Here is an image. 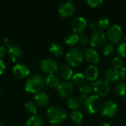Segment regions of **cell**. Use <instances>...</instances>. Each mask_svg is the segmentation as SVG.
<instances>
[{
	"label": "cell",
	"mask_w": 126,
	"mask_h": 126,
	"mask_svg": "<svg viewBox=\"0 0 126 126\" xmlns=\"http://www.w3.org/2000/svg\"><path fill=\"white\" fill-rule=\"evenodd\" d=\"M47 115L49 122L54 125L62 124L65 122L67 117L66 111L63 108L57 106L49 107L47 109Z\"/></svg>",
	"instance_id": "1"
},
{
	"label": "cell",
	"mask_w": 126,
	"mask_h": 126,
	"mask_svg": "<svg viewBox=\"0 0 126 126\" xmlns=\"http://www.w3.org/2000/svg\"><path fill=\"white\" fill-rule=\"evenodd\" d=\"M45 86V80L39 75H34L30 77L25 82V89L30 93L41 92Z\"/></svg>",
	"instance_id": "2"
},
{
	"label": "cell",
	"mask_w": 126,
	"mask_h": 126,
	"mask_svg": "<svg viewBox=\"0 0 126 126\" xmlns=\"http://www.w3.org/2000/svg\"><path fill=\"white\" fill-rule=\"evenodd\" d=\"M84 109L87 113L93 114L98 112L103 106V102L98 95H91L83 100Z\"/></svg>",
	"instance_id": "3"
},
{
	"label": "cell",
	"mask_w": 126,
	"mask_h": 126,
	"mask_svg": "<svg viewBox=\"0 0 126 126\" xmlns=\"http://www.w3.org/2000/svg\"><path fill=\"white\" fill-rule=\"evenodd\" d=\"M84 57V52L79 48H72L68 51L66 55V59L67 63L72 66H79Z\"/></svg>",
	"instance_id": "4"
},
{
	"label": "cell",
	"mask_w": 126,
	"mask_h": 126,
	"mask_svg": "<svg viewBox=\"0 0 126 126\" xmlns=\"http://www.w3.org/2000/svg\"><path fill=\"white\" fill-rule=\"evenodd\" d=\"M94 90L99 97H106L110 92V85L105 79H100L93 83Z\"/></svg>",
	"instance_id": "5"
},
{
	"label": "cell",
	"mask_w": 126,
	"mask_h": 126,
	"mask_svg": "<svg viewBox=\"0 0 126 126\" xmlns=\"http://www.w3.org/2000/svg\"><path fill=\"white\" fill-rule=\"evenodd\" d=\"M123 35V32L120 26L118 24H112L109 27L107 30V36L109 39L114 43H117L121 41Z\"/></svg>",
	"instance_id": "6"
},
{
	"label": "cell",
	"mask_w": 126,
	"mask_h": 126,
	"mask_svg": "<svg viewBox=\"0 0 126 126\" xmlns=\"http://www.w3.org/2000/svg\"><path fill=\"white\" fill-rule=\"evenodd\" d=\"M73 83L69 81L61 82L58 87V95L63 99H69L73 93Z\"/></svg>",
	"instance_id": "7"
},
{
	"label": "cell",
	"mask_w": 126,
	"mask_h": 126,
	"mask_svg": "<svg viewBox=\"0 0 126 126\" xmlns=\"http://www.w3.org/2000/svg\"><path fill=\"white\" fill-rule=\"evenodd\" d=\"M106 41V34L101 30H95L92 33L89 43L92 47H102Z\"/></svg>",
	"instance_id": "8"
},
{
	"label": "cell",
	"mask_w": 126,
	"mask_h": 126,
	"mask_svg": "<svg viewBox=\"0 0 126 126\" xmlns=\"http://www.w3.org/2000/svg\"><path fill=\"white\" fill-rule=\"evenodd\" d=\"M40 68L41 71L47 74H53L58 69V66L55 60L47 58L44 59L40 63Z\"/></svg>",
	"instance_id": "9"
},
{
	"label": "cell",
	"mask_w": 126,
	"mask_h": 126,
	"mask_svg": "<svg viewBox=\"0 0 126 126\" xmlns=\"http://www.w3.org/2000/svg\"><path fill=\"white\" fill-rule=\"evenodd\" d=\"M75 12V5L70 1H64L61 3L58 7V13L63 18H68L73 15Z\"/></svg>",
	"instance_id": "10"
},
{
	"label": "cell",
	"mask_w": 126,
	"mask_h": 126,
	"mask_svg": "<svg viewBox=\"0 0 126 126\" xmlns=\"http://www.w3.org/2000/svg\"><path fill=\"white\" fill-rule=\"evenodd\" d=\"M87 27V21L85 18L82 16L76 17L73 19L72 22V28L75 33L82 34L84 32L85 30Z\"/></svg>",
	"instance_id": "11"
},
{
	"label": "cell",
	"mask_w": 126,
	"mask_h": 126,
	"mask_svg": "<svg viewBox=\"0 0 126 126\" xmlns=\"http://www.w3.org/2000/svg\"><path fill=\"white\" fill-rule=\"evenodd\" d=\"M118 107L115 102L112 100L106 101L102 106V114L106 117H111L117 112Z\"/></svg>",
	"instance_id": "12"
},
{
	"label": "cell",
	"mask_w": 126,
	"mask_h": 126,
	"mask_svg": "<svg viewBox=\"0 0 126 126\" xmlns=\"http://www.w3.org/2000/svg\"><path fill=\"white\" fill-rule=\"evenodd\" d=\"M13 75L20 79L24 78L30 74L29 67L24 63H17L13 68Z\"/></svg>",
	"instance_id": "13"
},
{
	"label": "cell",
	"mask_w": 126,
	"mask_h": 126,
	"mask_svg": "<svg viewBox=\"0 0 126 126\" xmlns=\"http://www.w3.org/2000/svg\"><path fill=\"white\" fill-rule=\"evenodd\" d=\"M35 103L37 106L41 107L47 106L50 100L49 95L45 92H41L37 93L34 97Z\"/></svg>",
	"instance_id": "14"
},
{
	"label": "cell",
	"mask_w": 126,
	"mask_h": 126,
	"mask_svg": "<svg viewBox=\"0 0 126 126\" xmlns=\"http://www.w3.org/2000/svg\"><path fill=\"white\" fill-rule=\"evenodd\" d=\"M8 57L13 62H16L19 61L22 56L21 49L16 45H12L8 48Z\"/></svg>",
	"instance_id": "15"
},
{
	"label": "cell",
	"mask_w": 126,
	"mask_h": 126,
	"mask_svg": "<svg viewBox=\"0 0 126 126\" xmlns=\"http://www.w3.org/2000/svg\"><path fill=\"white\" fill-rule=\"evenodd\" d=\"M84 56L86 61L92 64L97 63L100 61V55L93 48H87L84 51Z\"/></svg>",
	"instance_id": "16"
},
{
	"label": "cell",
	"mask_w": 126,
	"mask_h": 126,
	"mask_svg": "<svg viewBox=\"0 0 126 126\" xmlns=\"http://www.w3.org/2000/svg\"><path fill=\"white\" fill-rule=\"evenodd\" d=\"M120 78V72L114 68L108 69L105 73V80L109 83H115Z\"/></svg>",
	"instance_id": "17"
},
{
	"label": "cell",
	"mask_w": 126,
	"mask_h": 126,
	"mask_svg": "<svg viewBox=\"0 0 126 126\" xmlns=\"http://www.w3.org/2000/svg\"><path fill=\"white\" fill-rule=\"evenodd\" d=\"M85 76L87 80L94 81L98 77V69L94 65H89L86 71H85Z\"/></svg>",
	"instance_id": "18"
},
{
	"label": "cell",
	"mask_w": 126,
	"mask_h": 126,
	"mask_svg": "<svg viewBox=\"0 0 126 126\" xmlns=\"http://www.w3.org/2000/svg\"><path fill=\"white\" fill-rule=\"evenodd\" d=\"M61 83L60 78L55 74L49 75L45 80V83H47V85L52 89H58Z\"/></svg>",
	"instance_id": "19"
},
{
	"label": "cell",
	"mask_w": 126,
	"mask_h": 126,
	"mask_svg": "<svg viewBox=\"0 0 126 126\" xmlns=\"http://www.w3.org/2000/svg\"><path fill=\"white\" fill-rule=\"evenodd\" d=\"M83 103V100L80 97H72L68 100V106L73 111H77Z\"/></svg>",
	"instance_id": "20"
},
{
	"label": "cell",
	"mask_w": 126,
	"mask_h": 126,
	"mask_svg": "<svg viewBox=\"0 0 126 126\" xmlns=\"http://www.w3.org/2000/svg\"><path fill=\"white\" fill-rule=\"evenodd\" d=\"M43 125L44 120L42 117L39 114L32 115L27 120L25 123V126H43Z\"/></svg>",
	"instance_id": "21"
},
{
	"label": "cell",
	"mask_w": 126,
	"mask_h": 126,
	"mask_svg": "<svg viewBox=\"0 0 126 126\" xmlns=\"http://www.w3.org/2000/svg\"><path fill=\"white\" fill-rule=\"evenodd\" d=\"M59 75L61 78L64 80H69L72 77V69L67 65L61 66L58 69Z\"/></svg>",
	"instance_id": "22"
},
{
	"label": "cell",
	"mask_w": 126,
	"mask_h": 126,
	"mask_svg": "<svg viewBox=\"0 0 126 126\" xmlns=\"http://www.w3.org/2000/svg\"><path fill=\"white\" fill-rule=\"evenodd\" d=\"M49 51L51 54L55 57H61L64 53V49L60 44L53 43L49 47Z\"/></svg>",
	"instance_id": "23"
},
{
	"label": "cell",
	"mask_w": 126,
	"mask_h": 126,
	"mask_svg": "<svg viewBox=\"0 0 126 126\" xmlns=\"http://www.w3.org/2000/svg\"><path fill=\"white\" fill-rule=\"evenodd\" d=\"M64 41L69 46H73L79 41V35L75 32H70L66 35Z\"/></svg>",
	"instance_id": "24"
},
{
	"label": "cell",
	"mask_w": 126,
	"mask_h": 126,
	"mask_svg": "<svg viewBox=\"0 0 126 126\" xmlns=\"http://www.w3.org/2000/svg\"><path fill=\"white\" fill-rule=\"evenodd\" d=\"M114 92L124 96L126 94V83L124 81H118L114 85Z\"/></svg>",
	"instance_id": "25"
},
{
	"label": "cell",
	"mask_w": 126,
	"mask_h": 126,
	"mask_svg": "<svg viewBox=\"0 0 126 126\" xmlns=\"http://www.w3.org/2000/svg\"><path fill=\"white\" fill-rule=\"evenodd\" d=\"M109 24H110V21L106 16H101L97 21V26L101 30L107 29L109 26Z\"/></svg>",
	"instance_id": "26"
},
{
	"label": "cell",
	"mask_w": 126,
	"mask_h": 126,
	"mask_svg": "<svg viewBox=\"0 0 126 126\" xmlns=\"http://www.w3.org/2000/svg\"><path fill=\"white\" fill-rule=\"evenodd\" d=\"M24 109L27 112L32 115H35L36 114V111H37V105L33 102L27 101L24 104Z\"/></svg>",
	"instance_id": "27"
},
{
	"label": "cell",
	"mask_w": 126,
	"mask_h": 126,
	"mask_svg": "<svg viewBox=\"0 0 126 126\" xmlns=\"http://www.w3.org/2000/svg\"><path fill=\"white\" fill-rule=\"evenodd\" d=\"M85 76L82 73H76L72 77V83L75 86H80L83 83Z\"/></svg>",
	"instance_id": "28"
},
{
	"label": "cell",
	"mask_w": 126,
	"mask_h": 126,
	"mask_svg": "<svg viewBox=\"0 0 126 126\" xmlns=\"http://www.w3.org/2000/svg\"><path fill=\"white\" fill-rule=\"evenodd\" d=\"M70 118L75 123H80L82 121L83 115L79 111H72L70 114Z\"/></svg>",
	"instance_id": "29"
},
{
	"label": "cell",
	"mask_w": 126,
	"mask_h": 126,
	"mask_svg": "<svg viewBox=\"0 0 126 126\" xmlns=\"http://www.w3.org/2000/svg\"><path fill=\"white\" fill-rule=\"evenodd\" d=\"M114 51V47L111 44H106L103 47V53L106 56L112 55Z\"/></svg>",
	"instance_id": "30"
},
{
	"label": "cell",
	"mask_w": 126,
	"mask_h": 126,
	"mask_svg": "<svg viewBox=\"0 0 126 126\" xmlns=\"http://www.w3.org/2000/svg\"><path fill=\"white\" fill-rule=\"evenodd\" d=\"M111 64L113 65L114 68L116 69H122L123 67V61L119 57H114L111 60Z\"/></svg>",
	"instance_id": "31"
},
{
	"label": "cell",
	"mask_w": 126,
	"mask_h": 126,
	"mask_svg": "<svg viewBox=\"0 0 126 126\" xmlns=\"http://www.w3.org/2000/svg\"><path fill=\"white\" fill-rule=\"evenodd\" d=\"M92 87L89 85V84H83L80 89H79V92L82 94H89L91 92H92Z\"/></svg>",
	"instance_id": "32"
},
{
	"label": "cell",
	"mask_w": 126,
	"mask_h": 126,
	"mask_svg": "<svg viewBox=\"0 0 126 126\" xmlns=\"http://www.w3.org/2000/svg\"><path fill=\"white\" fill-rule=\"evenodd\" d=\"M117 52L118 54L123 57H126V43H121L117 48Z\"/></svg>",
	"instance_id": "33"
},
{
	"label": "cell",
	"mask_w": 126,
	"mask_h": 126,
	"mask_svg": "<svg viewBox=\"0 0 126 126\" xmlns=\"http://www.w3.org/2000/svg\"><path fill=\"white\" fill-rule=\"evenodd\" d=\"M87 3L92 7H100L103 3V0H88Z\"/></svg>",
	"instance_id": "34"
},
{
	"label": "cell",
	"mask_w": 126,
	"mask_h": 126,
	"mask_svg": "<svg viewBox=\"0 0 126 126\" xmlns=\"http://www.w3.org/2000/svg\"><path fill=\"white\" fill-rule=\"evenodd\" d=\"M79 41H80L82 44H83V45L88 44V43L89 42V38L88 35L86 34V33H84V32L82 33V34H80V35H79Z\"/></svg>",
	"instance_id": "35"
},
{
	"label": "cell",
	"mask_w": 126,
	"mask_h": 126,
	"mask_svg": "<svg viewBox=\"0 0 126 126\" xmlns=\"http://www.w3.org/2000/svg\"><path fill=\"white\" fill-rule=\"evenodd\" d=\"M3 44H4V46L6 47H10L12 46V41L9 38H3Z\"/></svg>",
	"instance_id": "36"
},
{
	"label": "cell",
	"mask_w": 126,
	"mask_h": 126,
	"mask_svg": "<svg viewBox=\"0 0 126 126\" xmlns=\"http://www.w3.org/2000/svg\"><path fill=\"white\" fill-rule=\"evenodd\" d=\"M120 75H121V78L126 82V65L123 66V67L121 69Z\"/></svg>",
	"instance_id": "37"
},
{
	"label": "cell",
	"mask_w": 126,
	"mask_h": 126,
	"mask_svg": "<svg viewBox=\"0 0 126 126\" xmlns=\"http://www.w3.org/2000/svg\"><path fill=\"white\" fill-rule=\"evenodd\" d=\"M5 69H6V66H5L4 62L3 61L2 59L0 58V75L4 73V72L5 71Z\"/></svg>",
	"instance_id": "38"
},
{
	"label": "cell",
	"mask_w": 126,
	"mask_h": 126,
	"mask_svg": "<svg viewBox=\"0 0 126 126\" xmlns=\"http://www.w3.org/2000/svg\"><path fill=\"white\" fill-rule=\"evenodd\" d=\"M7 52V49H6V47L3 45V46H0V58L4 57L5 55Z\"/></svg>",
	"instance_id": "39"
},
{
	"label": "cell",
	"mask_w": 126,
	"mask_h": 126,
	"mask_svg": "<svg viewBox=\"0 0 126 126\" xmlns=\"http://www.w3.org/2000/svg\"><path fill=\"white\" fill-rule=\"evenodd\" d=\"M89 27L91 30L95 31L96 30V27H97V24H95L94 22H90L89 23Z\"/></svg>",
	"instance_id": "40"
},
{
	"label": "cell",
	"mask_w": 126,
	"mask_h": 126,
	"mask_svg": "<svg viewBox=\"0 0 126 126\" xmlns=\"http://www.w3.org/2000/svg\"><path fill=\"white\" fill-rule=\"evenodd\" d=\"M100 126H111L110 124H109V123H103V124H101Z\"/></svg>",
	"instance_id": "41"
},
{
	"label": "cell",
	"mask_w": 126,
	"mask_h": 126,
	"mask_svg": "<svg viewBox=\"0 0 126 126\" xmlns=\"http://www.w3.org/2000/svg\"><path fill=\"white\" fill-rule=\"evenodd\" d=\"M0 126H4L3 124H1V123H0Z\"/></svg>",
	"instance_id": "42"
},
{
	"label": "cell",
	"mask_w": 126,
	"mask_h": 126,
	"mask_svg": "<svg viewBox=\"0 0 126 126\" xmlns=\"http://www.w3.org/2000/svg\"><path fill=\"white\" fill-rule=\"evenodd\" d=\"M51 126H55V125H52Z\"/></svg>",
	"instance_id": "43"
},
{
	"label": "cell",
	"mask_w": 126,
	"mask_h": 126,
	"mask_svg": "<svg viewBox=\"0 0 126 126\" xmlns=\"http://www.w3.org/2000/svg\"><path fill=\"white\" fill-rule=\"evenodd\" d=\"M125 39H126V37H125Z\"/></svg>",
	"instance_id": "44"
},
{
	"label": "cell",
	"mask_w": 126,
	"mask_h": 126,
	"mask_svg": "<svg viewBox=\"0 0 126 126\" xmlns=\"http://www.w3.org/2000/svg\"></svg>",
	"instance_id": "45"
},
{
	"label": "cell",
	"mask_w": 126,
	"mask_h": 126,
	"mask_svg": "<svg viewBox=\"0 0 126 126\" xmlns=\"http://www.w3.org/2000/svg\"></svg>",
	"instance_id": "46"
}]
</instances>
